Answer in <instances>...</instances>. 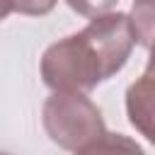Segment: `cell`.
<instances>
[{"label":"cell","instance_id":"obj_1","mask_svg":"<svg viewBox=\"0 0 155 155\" xmlns=\"http://www.w3.org/2000/svg\"><path fill=\"white\" fill-rule=\"evenodd\" d=\"M41 80L53 92L87 94L107 80V73L90 39L82 31H78L58 39L44 51Z\"/></svg>","mask_w":155,"mask_h":155},{"label":"cell","instance_id":"obj_2","mask_svg":"<svg viewBox=\"0 0 155 155\" xmlns=\"http://www.w3.org/2000/svg\"><path fill=\"white\" fill-rule=\"evenodd\" d=\"M41 121L46 136L63 150L73 153H78L107 131L99 107L87 94L53 92L44 102Z\"/></svg>","mask_w":155,"mask_h":155},{"label":"cell","instance_id":"obj_3","mask_svg":"<svg viewBox=\"0 0 155 155\" xmlns=\"http://www.w3.org/2000/svg\"><path fill=\"white\" fill-rule=\"evenodd\" d=\"M82 34L94 46V51H97V56H99V61L104 65L107 80L111 75H116L126 65V61H128V56H131V51H133V46L138 41L131 15L116 12V10L90 17Z\"/></svg>","mask_w":155,"mask_h":155},{"label":"cell","instance_id":"obj_4","mask_svg":"<svg viewBox=\"0 0 155 155\" xmlns=\"http://www.w3.org/2000/svg\"><path fill=\"white\" fill-rule=\"evenodd\" d=\"M126 111L131 126H136L148 140H153V68L148 65L140 80H136L126 92Z\"/></svg>","mask_w":155,"mask_h":155},{"label":"cell","instance_id":"obj_5","mask_svg":"<svg viewBox=\"0 0 155 155\" xmlns=\"http://www.w3.org/2000/svg\"><path fill=\"white\" fill-rule=\"evenodd\" d=\"M75 155H145V150L124 133H109L104 131L99 138L80 148Z\"/></svg>","mask_w":155,"mask_h":155},{"label":"cell","instance_id":"obj_6","mask_svg":"<svg viewBox=\"0 0 155 155\" xmlns=\"http://www.w3.org/2000/svg\"><path fill=\"white\" fill-rule=\"evenodd\" d=\"M12 10H15V5H12V2H0V19H5Z\"/></svg>","mask_w":155,"mask_h":155},{"label":"cell","instance_id":"obj_7","mask_svg":"<svg viewBox=\"0 0 155 155\" xmlns=\"http://www.w3.org/2000/svg\"><path fill=\"white\" fill-rule=\"evenodd\" d=\"M0 155H7V153H0Z\"/></svg>","mask_w":155,"mask_h":155}]
</instances>
